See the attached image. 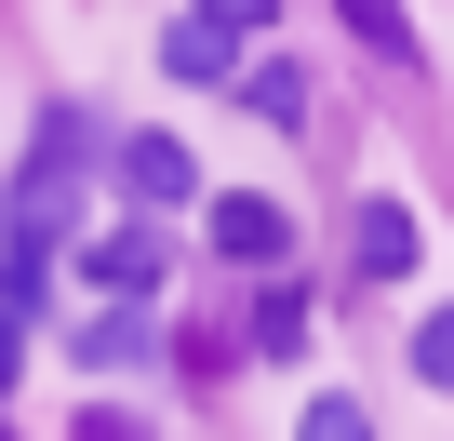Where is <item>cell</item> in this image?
Wrapping results in <instances>:
<instances>
[{
  "label": "cell",
  "mask_w": 454,
  "mask_h": 441,
  "mask_svg": "<svg viewBox=\"0 0 454 441\" xmlns=\"http://www.w3.org/2000/svg\"><path fill=\"white\" fill-rule=\"evenodd\" d=\"M81 161H94V134H81V121H41V147H27V174H14V214H0V241L54 255L67 201H81Z\"/></svg>",
  "instance_id": "obj_1"
},
{
  "label": "cell",
  "mask_w": 454,
  "mask_h": 441,
  "mask_svg": "<svg viewBox=\"0 0 454 441\" xmlns=\"http://www.w3.org/2000/svg\"><path fill=\"white\" fill-rule=\"evenodd\" d=\"M160 268H174V241H160V214H134V228H107V241H94V295H107V308H134V295H147Z\"/></svg>",
  "instance_id": "obj_2"
},
{
  "label": "cell",
  "mask_w": 454,
  "mask_h": 441,
  "mask_svg": "<svg viewBox=\"0 0 454 441\" xmlns=\"http://www.w3.org/2000/svg\"><path fill=\"white\" fill-rule=\"evenodd\" d=\"M121 187H134V214H174V201L200 187V161H187L174 134H121Z\"/></svg>",
  "instance_id": "obj_3"
},
{
  "label": "cell",
  "mask_w": 454,
  "mask_h": 441,
  "mask_svg": "<svg viewBox=\"0 0 454 441\" xmlns=\"http://www.w3.org/2000/svg\"><path fill=\"white\" fill-rule=\"evenodd\" d=\"M214 255L227 268H281V214L268 201H214Z\"/></svg>",
  "instance_id": "obj_4"
},
{
  "label": "cell",
  "mask_w": 454,
  "mask_h": 441,
  "mask_svg": "<svg viewBox=\"0 0 454 441\" xmlns=\"http://www.w3.org/2000/svg\"><path fill=\"white\" fill-rule=\"evenodd\" d=\"M147 348H160V335H147V308H94V321H81V361H94V374H134Z\"/></svg>",
  "instance_id": "obj_5"
},
{
  "label": "cell",
  "mask_w": 454,
  "mask_h": 441,
  "mask_svg": "<svg viewBox=\"0 0 454 441\" xmlns=\"http://www.w3.org/2000/svg\"><path fill=\"white\" fill-rule=\"evenodd\" d=\"M160 67H174V81H241V41H227V28H200V14H187V28L160 41Z\"/></svg>",
  "instance_id": "obj_6"
},
{
  "label": "cell",
  "mask_w": 454,
  "mask_h": 441,
  "mask_svg": "<svg viewBox=\"0 0 454 441\" xmlns=\"http://www.w3.org/2000/svg\"><path fill=\"white\" fill-rule=\"evenodd\" d=\"M348 255H361L374 281H401V268H414V214H401V201H374V214H361V241H348Z\"/></svg>",
  "instance_id": "obj_7"
},
{
  "label": "cell",
  "mask_w": 454,
  "mask_h": 441,
  "mask_svg": "<svg viewBox=\"0 0 454 441\" xmlns=\"http://www.w3.org/2000/svg\"><path fill=\"white\" fill-rule=\"evenodd\" d=\"M241 94H254V121H308V81L294 67H241Z\"/></svg>",
  "instance_id": "obj_8"
},
{
  "label": "cell",
  "mask_w": 454,
  "mask_h": 441,
  "mask_svg": "<svg viewBox=\"0 0 454 441\" xmlns=\"http://www.w3.org/2000/svg\"><path fill=\"white\" fill-rule=\"evenodd\" d=\"M294 441H374V414H361V401H348V388H321V401H308V428H294Z\"/></svg>",
  "instance_id": "obj_9"
},
{
  "label": "cell",
  "mask_w": 454,
  "mask_h": 441,
  "mask_svg": "<svg viewBox=\"0 0 454 441\" xmlns=\"http://www.w3.org/2000/svg\"><path fill=\"white\" fill-rule=\"evenodd\" d=\"M348 28H361L374 54H401V41H414V14H401V0H348Z\"/></svg>",
  "instance_id": "obj_10"
},
{
  "label": "cell",
  "mask_w": 454,
  "mask_h": 441,
  "mask_svg": "<svg viewBox=\"0 0 454 441\" xmlns=\"http://www.w3.org/2000/svg\"><path fill=\"white\" fill-rule=\"evenodd\" d=\"M414 374H427V388L454 374V308H427V321H414Z\"/></svg>",
  "instance_id": "obj_11"
},
{
  "label": "cell",
  "mask_w": 454,
  "mask_h": 441,
  "mask_svg": "<svg viewBox=\"0 0 454 441\" xmlns=\"http://www.w3.org/2000/svg\"><path fill=\"white\" fill-rule=\"evenodd\" d=\"M187 14H200V28H227V41H241V28L268 14V0H187Z\"/></svg>",
  "instance_id": "obj_12"
},
{
  "label": "cell",
  "mask_w": 454,
  "mask_h": 441,
  "mask_svg": "<svg viewBox=\"0 0 454 441\" xmlns=\"http://www.w3.org/2000/svg\"><path fill=\"white\" fill-rule=\"evenodd\" d=\"M14 374H27V321L0 308V388H14Z\"/></svg>",
  "instance_id": "obj_13"
},
{
  "label": "cell",
  "mask_w": 454,
  "mask_h": 441,
  "mask_svg": "<svg viewBox=\"0 0 454 441\" xmlns=\"http://www.w3.org/2000/svg\"><path fill=\"white\" fill-rule=\"evenodd\" d=\"M81 441H147V428H134V414H107V401H94V414H81Z\"/></svg>",
  "instance_id": "obj_14"
}]
</instances>
